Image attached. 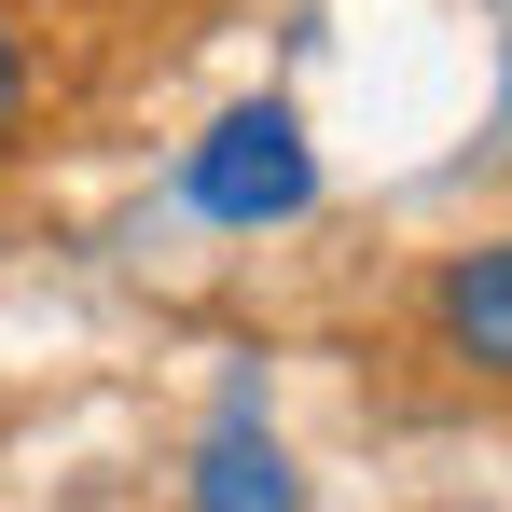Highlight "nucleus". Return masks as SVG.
Masks as SVG:
<instances>
[{
    "instance_id": "4",
    "label": "nucleus",
    "mask_w": 512,
    "mask_h": 512,
    "mask_svg": "<svg viewBox=\"0 0 512 512\" xmlns=\"http://www.w3.org/2000/svg\"><path fill=\"white\" fill-rule=\"evenodd\" d=\"M14 111H28V56H14V28H0V139H14Z\"/></svg>"
},
{
    "instance_id": "3",
    "label": "nucleus",
    "mask_w": 512,
    "mask_h": 512,
    "mask_svg": "<svg viewBox=\"0 0 512 512\" xmlns=\"http://www.w3.org/2000/svg\"><path fill=\"white\" fill-rule=\"evenodd\" d=\"M194 512H305V499H291V457H277V429H263L250 388H236V402L208 416V443H194Z\"/></svg>"
},
{
    "instance_id": "1",
    "label": "nucleus",
    "mask_w": 512,
    "mask_h": 512,
    "mask_svg": "<svg viewBox=\"0 0 512 512\" xmlns=\"http://www.w3.org/2000/svg\"><path fill=\"white\" fill-rule=\"evenodd\" d=\"M180 194H194L208 222L263 236V222H305V208H319V153H305V125H291L277 97H250V111H222V125L194 139Z\"/></svg>"
},
{
    "instance_id": "2",
    "label": "nucleus",
    "mask_w": 512,
    "mask_h": 512,
    "mask_svg": "<svg viewBox=\"0 0 512 512\" xmlns=\"http://www.w3.org/2000/svg\"><path fill=\"white\" fill-rule=\"evenodd\" d=\"M429 346H443L457 374L512 388V236H471V250H443V277H429Z\"/></svg>"
}]
</instances>
